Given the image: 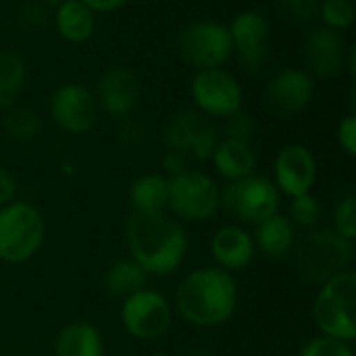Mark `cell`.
Here are the masks:
<instances>
[{
  "instance_id": "20",
  "label": "cell",
  "mask_w": 356,
  "mask_h": 356,
  "mask_svg": "<svg viewBox=\"0 0 356 356\" xmlns=\"http://www.w3.org/2000/svg\"><path fill=\"white\" fill-rule=\"evenodd\" d=\"M257 232L252 234L254 240V248L267 257V259H284L290 254V250L294 248V240H296V227L292 225V221L282 215L275 213L271 217H267L265 221L254 225Z\"/></svg>"
},
{
  "instance_id": "1",
  "label": "cell",
  "mask_w": 356,
  "mask_h": 356,
  "mask_svg": "<svg viewBox=\"0 0 356 356\" xmlns=\"http://www.w3.org/2000/svg\"><path fill=\"white\" fill-rule=\"evenodd\" d=\"M129 259L146 275L165 277L177 271L188 254V234L169 211L131 213L125 225Z\"/></svg>"
},
{
  "instance_id": "37",
  "label": "cell",
  "mask_w": 356,
  "mask_h": 356,
  "mask_svg": "<svg viewBox=\"0 0 356 356\" xmlns=\"http://www.w3.org/2000/svg\"><path fill=\"white\" fill-rule=\"evenodd\" d=\"M83 2L94 15L98 13H115L119 8H123L127 4V0H79Z\"/></svg>"
},
{
  "instance_id": "26",
  "label": "cell",
  "mask_w": 356,
  "mask_h": 356,
  "mask_svg": "<svg viewBox=\"0 0 356 356\" xmlns=\"http://www.w3.org/2000/svg\"><path fill=\"white\" fill-rule=\"evenodd\" d=\"M40 129H42V119L33 108H29V106L8 108V113L4 117V131L13 140L29 142L40 134Z\"/></svg>"
},
{
  "instance_id": "30",
  "label": "cell",
  "mask_w": 356,
  "mask_h": 356,
  "mask_svg": "<svg viewBox=\"0 0 356 356\" xmlns=\"http://www.w3.org/2000/svg\"><path fill=\"white\" fill-rule=\"evenodd\" d=\"M298 356H355V350L350 342H342V340L319 334L317 338L309 340L302 346Z\"/></svg>"
},
{
  "instance_id": "14",
  "label": "cell",
  "mask_w": 356,
  "mask_h": 356,
  "mask_svg": "<svg viewBox=\"0 0 356 356\" xmlns=\"http://www.w3.org/2000/svg\"><path fill=\"white\" fill-rule=\"evenodd\" d=\"M280 194L294 198L311 194L317 181V161L315 154L305 144L284 146L273 161V179Z\"/></svg>"
},
{
  "instance_id": "25",
  "label": "cell",
  "mask_w": 356,
  "mask_h": 356,
  "mask_svg": "<svg viewBox=\"0 0 356 356\" xmlns=\"http://www.w3.org/2000/svg\"><path fill=\"white\" fill-rule=\"evenodd\" d=\"M27 67L19 52L0 50V111L10 108L25 88Z\"/></svg>"
},
{
  "instance_id": "18",
  "label": "cell",
  "mask_w": 356,
  "mask_h": 356,
  "mask_svg": "<svg viewBox=\"0 0 356 356\" xmlns=\"http://www.w3.org/2000/svg\"><path fill=\"white\" fill-rule=\"evenodd\" d=\"M257 248L252 234L242 225H223L211 238V257L223 271L236 273L246 269L254 261Z\"/></svg>"
},
{
  "instance_id": "17",
  "label": "cell",
  "mask_w": 356,
  "mask_h": 356,
  "mask_svg": "<svg viewBox=\"0 0 356 356\" xmlns=\"http://www.w3.org/2000/svg\"><path fill=\"white\" fill-rule=\"evenodd\" d=\"M315 96V81L305 69L288 67L282 69L267 83L265 100L282 115H296L305 111Z\"/></svg>"
},
{
  "instance_id": "7",
  "label": "cell",
  "mask_w": 356,
  "mask_h": 356,
  "mask_svg": "<svg viewBox=\"0 0 356 356\" xmlns=\"http://www.w3.org/2000/svg\"><path fill=\"white\" fill-rule=\"evenodd\" d=\"M280 204L282 194L265 175L252 173L244 179L229 181L221 190V209L240 223L257 225L280 213Z\"/></svg>"
},
{
  "instance_id": "39",
  "label": "cell",
  "mask_w": 356,
  "mask_h": 356,
  "mask_svg": "<svg viewBox=\"0 0 356 356\" xmlns=\"http://www.w3.org/2000/svg\"><path fill=\"white\" fill-rule=\"evenodd\" d=\"M42 2H48V4H58V2H63V0H42Z\"/></svg>"
},
{
  "instance_id": "29",
  "label": "cell",
  "mask_w": 356,
  "mask_h": 356,
  "mask_svg": "<svg viewBox=\"0 0 356 356\" xmlns=\"http://www.w3.org/2000/svg\"><path fill=\"white\" fill-rule=\"evenodd\" d=\"M334 232L348 242L356 240V198L346 196L336 204L334 211Z\"/></svg>"
},
{
  "instance_id": "10",
  "label": "cell",
  "mask_w": 356,
  "mask_h": 356,
  "mask_svg": "<svg viewBox=\"0 0 356 356\" xmlns=\"http://www.w3.org/2000/svg\"><path fill=\"white\" fill-rule=\"evenodd\" d=\"M190 94L198 113L209 119H227L242 111V86L223 67L196 71Z\"/></svg>"
},
{
  "instance_id": "15",
  "label": "cell",
  "mask_w": 356,
  "mask_h": 356,
  "mask_svg": "<svg viewBox=\"0 0 356 356\" xmlns=\"http://www.w3.org/2000/svg\"><path fill=\"white\" fill-rule=\"evenodd\" d=\"M346 40L342 31H334L327 27H315L305 38L302 60L305 71L313 77V81H327L340 73L346 58Z\"/></svg>"
},
{
  "instance_id": "36",
  "label": "cell",
  "mask_w": 356,
  "mask_h": 356,
  "mask_svg": "<svg viewBox=\"0 0 356 356\" xmlns=\"http://www.w3.org/2000/svg\"><path fill=\"white\" fill-rule=\"evenodd\" d=\"M17 196V179L4 167H0V207H6Z\"/></svg>"
},
{
  "instance_id": "3",
  "label": "cell",
  "mask_w": 356,
  "mask_h": 356,
  "mask_svg": "<svg viewBox=\"0 0 356 356\" xmlns=\"http://www.w3.org/2000/svg\"><path fill=\"white\" fill-rule=\"evenodd\" d=\"M353 259V242L334 229H311L296 250V269L305 282L319 288L340 273L350 271Z\"/></svg>"
},
{
  "instance_id": "40",
  "label": "cell",
  "mask_w": 356,
  "mask_h": 356,
  "mask_svg": "<svg viewBox=\"0 0 356 356\" xmlns=\"http://www.w3.org/2000/svg\"><path fill=\"white\" fill-rule=\"evenodd\" d=\"M150 356H169V355H163V353H156V355H150Z\"/></svg>"
},
{
  "instance_id": "35",
  "label": "cell",
  "mask_w": 356,
  "mask_h": 356,
  "mask_svg": "<svg viewBox=\"0 0 356 356\" xmlns=\"http://www.w3.org/2000/svg\"><path fill=\"white\" fill-rule=\"evenodd\" d=\"M188 169V159L175 150H167L165 156H163V175L167 177H173V175H179L181 171Z\"/></svg>"
},
{
  "instance_id": "34",
  "label": "cell",
  "mask_w": 356,
  "mask_h": 356,
  "mask_svg": "<svg viewBox=\"0 0 356 356\" xmlns=\"http://www.w3.org/2000/svg\"><path fill=\"white\" fill-rule=\"evenodd\" d=\"M146 138V129L142 123L134 121V119H123L121 121V127H119V140L123 146H138L142 144Z\"/></svg>"
},
{
  "instance_id": "16",
  "label": "cell",
  "mask_w": 356,
  "mask_h": 356,
  "mask_svg": "<svg viewBox=\"0 0 356 356\" xmlns=\"http://www.w3.org/2000/svg\"><path fill=\"white\" fill-rule=\"evenodd\" d=\"M140 94H142L140 79L127 67L106 69L100 75L98 88L94 92L98 108L119 121L127 119L134 113V108L140 102Z\"/></svg>"
},
{
  "instance_id": "4",
  "label": "cell",
  "mask_w": 356,
  "mask_h": 356,
  "mask_svg": "<svg viewBox=\"0 0 356 356\" xmlns=\"http://www.w3.org/2000/svg\"><path fill=\"white\" fill-rule=\"evenodd\" d=\"M313 319L321 336L342 342L356 340V273L350 269L319 286Z\"/></svg>"
},
{
  "instance_id": "32",
  "label": "cell",
  "mask_w": 356,
  "mask_h": 356,
  "mask_svg": "<svg viewBox=\"0 0 356 356\" xmlns=\"http://www.w3.org/2000/svg\"><path fill=\"white\" fill-rule=\"evenodd\" d=\"M227 140H238V142H248L252 144V138L257 136V123L250 115L238 111L236 115L225 119V129H223Z\"/></svg>"
},
{
  "instance_id": "21",
  "label": "cell",
  "mask_w": 356,
  "mask_h": 356,
  "mask_svg": "<svg viewBox=\"0 0 356 356\" xmlns=\"http://www.w3.org/2000/svg\"><path fill=\"white\" fill-rule=\"evenodd\" d=\"M54 356H104V340L90 321H71L54 338Z\"/></svg>"
},
{
  "instance_id": "31",
  "label": "cell",
  "mask_w": 356,
  "mask_h": 356,
  "mask_svg": "<svg viewBox=\"0 0 356 356\" xmlns=\"http://www.w3.org/2000/svg\"><path fill=\"white\" fill-rule=\"evenodd\" d=\"M277 6L286 19L298 25H307L317 19L319 0H277Z\"/></svg>"
},
{
  "instance_id": "5",
  "label": "cell",
  "mask_w": 356,
  "mask_h": 356,
  "mask_svg": "<svg viewBox=\"0 0 356 356\" xmlns=\"http://www.w3.org/2000/svg\"><path fill=\"white\" fill-rule=\"evenodd\" d=\"M46 236L44 217L35 207L23 200H13L0 207V261L21 265L31 261Z\"/></svg>"
},
{
  "instance_id": "6",
  "label": "cell",
  "mask_w": 356,
  "mask_h": 356,
  "mask_svg": "<svg viewBox=\"0 0 356 356\" xmlns=\"http://www.w3.org/2000/svg\"><path fill=\"white\" fill-rule=\"evenodd\" d=\"M221 209L219 184L198 169H186L169 177V204L167 211L177 221L204 223Z\"/></svg>"
},
{
  "instance_id": "12",
  "label": "cell",
  "mask_w": 356,
  "mask_h": 356,
  "mask_svg": "<svg viewBox=\"0 0 356 356\" xmlns=\"http://www.w3.org/2000/svg\"><path fill=\"white\" fill-rule=\"evenodd\" d=\"M52 121L67 134L81 136L88 134L98 119V102L94 92L83 83H63L58 86L48 102Z\"/></svg>"
},
{
  "instance_id": "13",
  "label": "cell",
  "mask_w": 356,
  "mask_h": 356,
  "mask_svg": "<svg viewBox=\"0 0 356 356\" xmlns=\"http://www.w3.org/2000/svg\"><path fill=\"white\" fill-rule=\"evenodd\" d=\"M234 52H238L244 69L257 73L267 60L269 48V19L259 10H242L227 25Z\"/></svg>"
},
{
  "instance_id": "28",
  "label": "cell",
  "mask_w": 356,
  "mask_h": 356,
  "mask_svg": "<svg viewBox=\"0 0 356 356\" xmlns=\"http://www.w3.org/2000/svg\"><path fill=\"white\" fill-rule=\"evenodd\" d=\"M294 227H302V229H315L319 219H321V204L313 194H302V196H294L292 204H290V217Z\"/></svg>"
},
{
  "instance_id": "22",
  "label": "cell",
  "mask_w": 356,
  "mask_h": 356,
  "mask_svg": "<svg viewBox=\"0 0 356 356\" xmlns=\"http://www.w3.org/2000/svg\"><path fill=\"white\" fill-rule=\"evenodd\" d=\"M56 33L71 44H83L94 35L96 15L79 0H63L54 10Z\"/></svg>"
},
{
  "instance_id": "9",
  "label": "cell",
  "mask_w": 356,
  "mask_h": 356,
  "mask_svg": "<svg viewBox=\"0 0 356 356\" xmlns=\"http://www.w3.org/2000/svg\"><path fill=\"white\" fill-rule=\"evenodd\" d=\"M119 319L131 338L148 342L169 332L173 321V307L161 292L142 288L140 292L121 300Z\"/></svg>"
},
{
  "instance_id": "8",
  "label": "cell",
  "mask_w": 356,
  "mask_h": 356,
  "mask_svg": "<svg viewBox=\"0 0 356 356\" xmlns=\"http://www.w3.org/2000/svg\"><path fill=\"white\" fill-rule=\"evenodd\" d=\"M175 46L179 56L196 71L223 67L234 54L229 29L217 21H198L184 27Z\"/></svg>"
},
{
  "instance_id": "24",
  "label": "cell",
  "mask_w": 356,
  "mask_h": 356,
  "mask_svg": "<svg viewBox=\"0 0 356 356\" xmlns=\"http://www.w3.org/2000/svg\"><path fill=\"white\" fill-rule=\"evenodd\" d=\"M146 280L148 275L142 271L140 265H136L131 259H121L106 269L102 277V286L111 296L125 300L127 296L146 288Z\"/></svg>"
},
{
  "instance_id": "33",
  "label": "cell",
  "mask_w": 356,
  "mask_h": 356,
  "mask_svg": "<svg viewBox=\"0 0 356 356\" xmlns=\"http://www.w3.org/2000/svg\"><path fill=\"white\" fill-rule=\"evenodd\" d=\"M338 144L340 148L350 156H356V115H346L340 123H338V131H336Z\"/></svg>"
},
{
  "instance_id": "27",
  "label": "cell",
  "mask_w": 356,
  "mask_h": 356,
  "mask_svg": "<svg viewBox=\"0 0 356 356\" xmlns=\"http://www.w3.org/2000/svg\"><path fill=\"white\" fill-rule=\"evenodd\" d=\"M317 17L323 27L334 31H346L356 19V6L353 0H319Z\"/></svg>"
},
{
  "instance_id": "11",
  "label": "cell",
  "mask_w": 356,
  "mask_h": 356,
  "mask_svg": "<svg viewBox=\"0 0 356 356\" xmlns=\"http://www.w3.org/2000/svg\"><path fill=\"white\" fill-rule=\"evenodd\" d=\"M167 150L184 154L188 161H207L219 144V129L198 111H181L169 119L163 134Z\"/></svg>"
},
{
  "instance_id": "38",
  "label": "cell",
  "mask_w": 356,
  "mask_h": 356,
  "mask_svg": "<svg viewBox=\"0 0 356 356\" xmlns=\"http://www.w3.org/2000/svg\"><path fill=\"white\" fill-rule=\"evenodd\" d=\"M186 356H211L207 350H190Z\"/></svg>"
},
{
  "instance_id": "23",
  "label": "cell",
  "mask_w": 356,
  "mask_h": 356,
  "mask_svg": "<svg viewBox=\"0 0 356 356\" xmlns=\"http://www.w3.org/2000/svg\"><path fill=\"white\" fill-rule=\"evenodd\" d=\"M134 213H161L169 204V177L163 173H144L129 188Z\"/></svg>"
},
{
  "instance_id": "19",
  "label": "cell",
  "mask_w": 356,
  "mask_h": 356,
  "mask_svg": "<svg viewBox=\"0 0 356 356\" xmlns=\"http://www.w3.org/2000/svg\"><path fill=\"white\" fill-rule=\"evenodd\" d=\"M211 161H213V167L219 173V177H223L227 184L244 179L248 175H252L257 169V152H254L252 144L227 140V138L219 140Z\"/></svg>"
},
{
  "instance_id": "2",
  "label": "cell",
  "mask_w": 356,
  "mask_h": 356,
  "mask_svg": "<svg viewBox=\"0 0 356 356\" xmlns=\"http://www.w3.org/2000/svg\"><path fill=\"white\" fill-rule=\"evenodd\" d=\"M240 300L234 273L213 267L190 271L175 290V309L179 317L194 327H219L227 323Z\"/></svg>"
}]
</instances>
